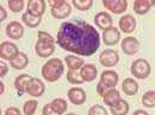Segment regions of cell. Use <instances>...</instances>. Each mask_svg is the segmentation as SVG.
<instances>
[{
    "mask_svg": "<svg viewBox=\"0 0 155 115\" xmlns=\"http://www.w3.org/2000/svg\"><path fill=\"white\" fill-rule=\"evenodd\" d=\"M100 35L91 24L73 18L63 21L58 31L56 42L61 49L79 56H92L100 46Z\"/></svg>",
    "mask_w": 155,
    "mask_h": 115,
    "instance_id": "cell-1",
    "label": "cell"
},
{
    "mask_svg": "<svg viewBox=\"0 0 155 115\" xmlns=\"http://www.w3.org/2000/svg\"><path fill=\"white\" fill-rule=\"evenodd\" d=\"M64 73V65L63 62L60 58H50L44 63V65L41 69L42 77L47 82H56Z\"/></svg>",
    "mask_w": 155,
    "mask_h": 115,
    "instance_id": "cell-2",
    "label": "cell"
},
{
    "mask_svg": "<svg viewBox=\"0 0 155 115\" xmlns=\"http://www.w3.org/2000/svg\"><path fill=\"white\" fill-rule=\"evenodd\" d=\"M130 71L131 75L138 79H144L147 77H149L152 73V68L148 61H146L144 58H138L133 62L131 67H130Z\"/></svg>",
    "mask_w": 155,
    "mask_h": 115,
    "instance_id": "cell-3",
    "label": "cell"
},
{
    "mask_svg": "<svg viewBox=\"0 0 155 115\" xmlns=\"http://www.w3.org/2000/svg\"><path fill=\"white\" fill-rule=\"evenodd\" d=\"M19 55V49L11 42H2L0 45V58L4 61H12Z\"/></svg>",
    "mask_w": 155,
    "mask_h": 115,
    "instance_id": "cell-4",
    "label": "cell"
},
{
    "mask_svg": "<svg viewBox=\"0 0 155 115\" xmlns=\"http://www.w3.org/2000/svg\"><path fill=\"white\" fill-rule=\"evenodd\" d=\"M99 62L105 68H114L119 62V55L117 51L112 50V49L104 50L99 55Z\"/></svg>",
    "mask_w": 155,
    "mask_h": 115,
    "instance_id": "cell-5",
    "label": "cell"
},
{
    "mask_svg": "<svg viewBox=\"0 0 155 115\" xmlns=\"http://www.w3.org/2000/svg\"><path fill=\"white\" fill-rule=\"evenodd\" d=\"M118 79H119V76H118V74L115 70H105L100 75L99 83L101 85H104L105 88L111 89V88H115L117 85Z\"/></svg>",
    "mask_w": 155,
    "mask_h": 115,
    "instance_id": "cell-6",
    "label": "cell"
},
{
    "mask_svg": "<svg viewBox=\"0 0 155 115\" xmlns=\"http://www.w3.org/2000/svg\"><path fill=\"white\" fill-rule=\"evenodd\" d=\"M120 48L123 52L128 56H134L140 50V42L135 37H127L122 40Z\"/></svg>",
    "mask_w": 155,
    "mask_h": 115,
    "instance_id": "cell-7",
    "label": "cell"
},
{
    "mask_svg": "<svg viewBox=\"0 0 155 115\" xmlns=\"http://www.w3.org/2000/svg\"><path fill=\"white\" fill-rule=\"evenodd\" d=\"M44 92H45V85L43 81H41L37 77H32L28 85L26 93L32 97H39L44 94Z\"/></svg>",
    "mask_w": 155,
    "mask_h": 115,
    "instance_id": "cell-8",
    "label": "cell"
},
{
    "mask_svg": "<svg viewBox=\"0 0 155 115\" xmlns=\"http://www.w3.org/2000/svg\"><path fill=\"white\" fill-rule=\"evenodd\" d=\"M103 5L105 8L111 11L112 13L120 14L128 8V1L127 0H103Z\"/></svg>",
    "mask_w": 155,
    "mask_h": 115,
    "instance_id": "cell-9",
    "label": "cell"
},
{
    "mask_svg": "<svg viewBox=\"0 0 155 115\" xmlns=\"http://www.w3.org/2000/svg\"><path fill=\"white\" fill-rule=\"evenodd\" d=\"M67 96H68L71 103H73L74 106H81L86 101V92L79 87L71 88L67 93Z\"/></svg>",
    "mask_w": 155,
    "mask_h": 115,
    "instance_id": "cell-10",
    "label": "cell"
},
{
    "mask_svg": "<svg viewBox=\"0 0 155 115\" xmlns=\"http://www.w3.org/2000/svg\"><path fill=\"white\" fill-rule=\"evenodd\" d=\"M5 31H6V35H7L8 38L16 39V40L20 39L23 37V35H24V27H23V25L20 24L19 21H16V20L8 23L7 26H6V29H5Z\"/></svg>",
    "mask_w": 155,
    "mask_h": 115,
    "instance_id": "cell-11",
    "label": "cell"
},
{
    "mask_svg": "<svg viewBox=\"0 0 155 115\" xmlns=\"http://www.w3.org/2000/svg\"><path fill=\"white\" fill-rule=\"evenodd\" d=\"M35 51H36L37 56H39L41 58H48L54 54V51H55V44L37 40V43L35 45Z\"/></svg>",
    "mask_w": 155,
    "mask_h": 115,
    "instance_id": "cell-12",
    "label": "cell"
},
{
    "mask_svg": "<svg viewBox=\"0 0 155 115\" xmlns=\"http://www.w3.org/2000/svg\"><path fill=\"white\" fill-rule=\"evenodd\" d=\"M101 39H103V43L105 45H109V46L116 45L120 39V32H119V30H117V27L112 26V27H110L103 32Z\"/></svg>",
    "mask_w": 155,
    "mask_h": 115,
    "instance_id": "cell-13",
    "label": "cell"
},
{
    "mask_svg": "<svg viewBox=\"0 0 155 115\" xmlns=\"http://www.w3.org/2000/svg\"><path fill=\"white\" fill-rule=\"evenodd\" d=\"M119 30L124 33H131L136 29V19L131 14H125L119 19Z\"/></svg>",
    "mask_w": 155,
    "mask_h": 115,
    "instance_id": "cell-14",
    "label": "cell"
},
{
    "mask_svg": "<svg viewBox=\"0 0 155 115\" xmlns=\"http://www.w3.org/2000/svg\"><path fill=\"white\" fill-rule=\"evenodd\" d=\"M112 23H114L112 17L107 12H99L94 16V24L100 30L105 31V30L112 27Z\"/></svg>",
    "mask_w": 155,
    "mask_h": 115,
    "instance_id": "cell-15",
    "label": "cell"
},
{
    "mask_svg": "<svg viewBox=\"0 0 155 115\" xmlns=\"http://www.w3.org/2000/svg\"><path fill=\"white\" fill-rule=\"evenodd\" d=\"M28 12L35 17L42 18L45 12V2L43 0H30L28 1Z\"/></svg>",
    "mask_w": 155,
    "mask_h": 115,
    "instance_id": "cell-16",
    "label": "cell"
},
{
    "mask_svg": "<svg viewBox=\"0 0 155 115\" xmlns=\"http://www.w3.org/2000/svg\"><path fill=\"white\" fill-rule=\"evenodd\" d=\"M80 75L82 77V79L85 82H92L96 79V77L98 75V70L97 67L94 64H85L81 69H80Z\"/></svg>",
    "mask_w": 155,
    "mask_h": 115,
    "instance_id": "cell-17",
    "label": "cell"
},
{
    "mask_svg": "<svg viewBox=\"0 0 155 115\" xmlns=\"http://www.w3.org/2000/svg\"><path fill=\"white\" fill-rule=\"evenodd\" d=\"M154 5L155 0H136L134 1V11L137 14L143 16V14H147Z\"/></svg>",
    "mask_w": 155,
    "mask_h": 115,
    "instance_id": "cell-18",
    "label": "cell"
},
{
    "mask_svg": "<svg viewBox=\"0 0 155 115\" xmlns=\"http://www.w3.org/2000/svg\"><path fill=\"white\" fill-rule=\"evenodd\" d=\"M129 109H130L129 103L123 98L118 100L112 107H110V112L112 115H127L129 113Z\"/></svg>",
    "mask_w": 155,
    "mask_h": 115,
    "instance_id": "cell-19",
    "label": "cell"
},
{
    "mask_svg": "<svg viewBox=\"0 0 155 115\" xmlns=\"http://www.w3.org/2000/svg\"><path fill=\"white\" fill-rule=\"evenodd\" d=\"M64 63L68 67V70H80L85 63H84V58H80L75 55H68L64 57Z\"/></svg>",
    "mask_w": 155,
    "mask_h": 115,
    "instance_id": "cell-20",
    "label": "cell"
},
{
    "mask_svg": "<svg viewBox=\"0 0 155 115\" xmlns=\"http://www.w3.org/2000/svg\"><path fill=\"white\" fill-rule=\"evenodd\" d=\"M122 90L125 95L134 96L138 92V84L134 78H125L122 83Z\"/></svg>",
    "mask_w": 155,
    "mask_h": 115,
    "instance_id": "cell-21",
    "label": "cell"
},
{
    "mask_svg": "<svg viewBox=\"0 0 155 115\" xmlns=\"http://www.w3.org/2000/svg\"><path fill=\"white\" fill-rule=\"evenodd\" d=\"M72 13V6L66 1L62 6H60L58 8H51V16L56 19H64L67 18L69 14Z\"/></svg>",
    "mask_w": 155,
    "mask_h": 115,
    "instance_id": "cell-22",
    "label": "cell"
},
{
    "mask_svg": "<svg viewBox=\"0 0 155 115\" xmlns=\"http://www.w3.org/2000/svg\"><path fill=\"white\" fill-rule=\"evenodd\" d=\"M32 77H30L28 74H21V75H18L15 79V87L16 89L18 90V93L20 94H24L26 93V89H28V85L30 83Z\"/></svg>",
    "mask_w": 155,
    "mask_h": 115,
    "instance_id": "cell-23",
    "label": "cell"
},
{
    "mask_svg": "<svg viewBox=\"0 0 155 115\" xmlns=\"http://www.w3.org/2000/svg\"><path fill=\"white\" fill-rule=\"evenodd\" d=\"M101 97H103L104 103H105L106 106H109V107H112L118 100H120L119 92L117 90L116 88H111V89H109V90L101 96Z\"/></svg>",
    "mask_w": 155,
    "mask_h": 115,
    "instance_id": "cell-24",
    "label": "cell"
},
{
    "mask_svg": "<svg viewBox=\"0 0 155 115\" xmlns=\"http://www.w3.org/2000/svg\"><path fill=\"white\" fill-rule=\"evenodd\" d=\"M10 64H11V67H12L13 69H16V70L25 69V68L28 67V64H29V57H28L24 52H19V55L15 58V59H12V61L10 62Z\"/></svg>",
    "mask_w": 155,
    "mask_h": 115,
    "instance_id": "cell-25",
    "label": "cell"
},
{
    "mask_svg": "<svg viewBox=\"0 0 155 115\" xmlns=\"http://www.w3.org/2000/svg\"><path fill=\"white\" fill-rule=\"evenodd\" d=\"M51 108L58 113V115H62L64 114L66 112H67V108H68V104H67V101L64 100V98H61V97H58V98H54L53 101H51Z\"/></svg>",
    "mask_w": 155,
    "mask_h": 115,
    "instance_id": "cell-26",
    "label": "cell"
},
{
    "mask_svg": "<svg viewBox=\"0 0 155 115\" xmlns=\"http://www.w3.org/2000/svg\"><path fill=\"white\" fill-rule=\"evenodd\" d=\"M21 21L26 25V26H29V27H37L39 24H41V21H42V18H38V17H35V16H32L31 13H29L28 11L26 12H24L23 13V16H21Z\"/></svg>",
    "mask_w": 155,
    "mask_h": 115,
    "instance_id": "cell-27",
    "label": "cell"
},
{
    "mask_svg": "<svg viewBox=\"0 0 155 115\" xmlns=\"http://www.w3.org/2000/svg\"><path fill=\"white\" fill-rule=\"evenodd\" d=\"M142 104L147 108L155 107V90H148L142 95Z\"/></svg>",
    "mask_w": 155,
    "mask_h": 115,
    "instance_id": "cell-28",
    "label": "cell"
},
{
    "mask_svg": "<svg viewBox=\"0 0 155 115\" xmlns=\"http://www.w3.org/2000/svg\"><path fill=\"white\" fill-rule=\"evenodd\" d=\"M67 81L71 84H82V83H85V81L82 79L79 70H68V73H67Z\"/></svg>",
    "mask_w": 155,
    "mask_h": 115,
    "instance_id": "cell-29",
    "label": "cell"
},
{
    "mask_svg": "<svg viewBox=\"0 0 155 115\" xmlns=\"http://www.w3.org/2000/svg\"><path fill=\"white\" fill-rule=\"evenodd\" d=\"M38 102L36 100H28L23 106V113L24 115H34L37 109Z\"/></svg>",
    "mask_w": 155,
    "mask_h": 115,
    "instance_id": "cell-30",
    "label": "cell"
},
{
    "mask_svg": "<svg viewBox=\"0 0 155 115\" xmlns=\"http://www.w3.org/2000/svg\"><path fill=\"white\" fill-rule=\"evenodd\" d=\"M93 5L92 0H73V6L79 11H88Z\"/></svg>",
    "mask_w": 155,
    "mask_h": 115,
    "instance_id": "cell-31",
    "label": "cell"
},
{
    "mask_svg": "<svg viewBox=\"0 0 155 115\" xmlns=\"http://www.w3.org/2000/svg\"><path fill=\"white\" fill-rule=\"evenodd\" d=\"M7 5H8V8L15 12V13H18L20 12L23 8H24V5L25 2L23 0H8L7 1Z\"/></svg>",
    "mask_w": 155,
    "mask_h": 115,
    "instance_id": "cell-32",
    "label": "cell"
},
{
    "mask_svg": "<svg viewBox=\"0 0 155 115\" xmlns=\"http://www.w3.org/2000/svg\"><path fill=\"white\" fill-rule=\"evenodd\" d=\"M88 115H107V110L100 104H94L88 109Z\"/></svg>",
    "mask_w": 155,
    "mask_h": 115,
    "instance_id": "cell-33",
    "label": "cell"
},
{
    "mask_svg": "<svg viewBox=\"0 0 155 115\" xmlns=\"http://www.w3.org/2000/svg\"><path fill=\"white\" fill-rule=\"evenodd\" d=\"M37 36H38V40H41V42L53 43V44H55V39L53 38V36H51V35H49L48 32L38 31V32H37Z\"/></svg>",
    "mask_w": 155,
    "mask_h": 115,
    "instance_id": "cell-34",
    "label": "cell"
},
{
    "mask_svg": "<svg viewBox=\"0 0 155 115\" xmlns=\"http://www.w3.org/2000/svg\"><path fill=\"white\" fill-rule=\"evenodd\" d=\"M42 115H58V114L51 108V104L48 103V104H45V106L43 107V109H42Z\"/></svg>",
    "mask_w": 155,
    "mask_h": 115,
    "instance_id": "cell-35",
    "label": "cell"
},
{
    "mask_svg": "<svg viewBox=\"0 0 155 115\" xmlns=\"http://www.w3.org/2000/svg\"><path fill=\"white\" fill-rule=\"evenodd\" d=\"M4 115H21V113L17 107H8V108H6Z\"/></svg>",
    "mask_w": 155,
    "mask_h": 115,
    "instance_id": "cell-36",
    "label": "cell"
},
{
    "mask_svg": "<svg viewBox=\"0 0 155 115\" xmlns=\"http://www.w3.org/2000/svg\"><path fill=\"white\" fill-rule=\"evenodd\" d=\"M7 71H8V67H7V64H6L5 62H2V59H1V62H0V77L6 76Z\"/></svg>",
    "mask_w": 155,
    "mask_h": 115,
    "instance_id": "cell-37",
    "label": "cell"
},
{
    "mask_svg": "<svg viewBox=\"0 0 155 115\" xmlns=\"http://www.w3.org/2000/svg\"><path fill=\"white\" fill-rule=\"evenodd\" d=\"M64 2H66L64 0H53V1H50V7L51 8H58L60 6H62Z\"/></svg>",
    "mask_w": 155,
    "mask_h": 115,
    "instance_id": "cell-38",
    "label": "cell"
},
{
    "mask_svg": "<svg viewBox=\"0 0 155 115\" xmlns=\"http://www.w3.org/2000/svg\"><path fill=\"white\" fill-rule=\"evenodd\" d=\"M6 17H7V13H6V10L2 7V5L0 6V20L1 21H4V20L6 19Z\"/></svg>",
    "mask_w": 155,
    "mask_h": 115,
    "instance_id": "cell-39",
    "label": "cell"
},
{
    "mask_svg": "<svg viewBox=\"0 0 155 115\" xmlns=\"http://www.w3.org/2000/svg\"><path fill=\"white\" fill-rule=\"evenodd\" d=\"M133 115H149L146 110H143V109H137L134 112V114Z\"/></svg>",
    "mask_w": 155,
    "mask_h": 115,
    "instance_id": "cell-40",
    "label": "cell"
},
{
    "mask_svg": "<svg viewBox=\"0 0 155 115\" xmlns=\"http://www.w3.org/2000/svg\"><path fill=\"white\" fill-rule=\"evenodd\" d=\"M0 87H1V92H0V94H2V93H4V89H5V88H4L5 85H4V83H2V81L0 82Z\"/></svg>",
    "mask_w": 155,
    "mask_h": 115,
    "instance_id": "cell-41",
    "label": "cell"
},
{
    "mask_svg": "<svg viewBox=\"0 0 155 115\" xmlns=\"http://www.w3.org/2000/svg\"><path fill=\"white\" fill-rule=\"evenodd\" d=\"M66 115H77L75 113H68V114H66Z\"/></svg>",
    "mask_w": 155,
    "mask_h": 115,
    "instance_id": "cell-42",
    "label": "cell"
}]
</instances>
